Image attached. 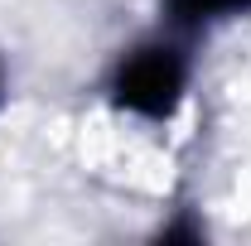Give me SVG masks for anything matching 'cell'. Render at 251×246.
Returning <instances> with one entry per match:
<instances>
[{
  "instance_id": "obj_2",
  "label": "cell",
  "mask_w": 251,
  "mask_h": 246,
  "mask_svg": "<svg viewBox=\"0 0 251 246\" xmlns=\"http://www.w3.org/2000/svg\"><path fill=\"white\" fill-rule=\"evenodd\" d=\"M169 10L184 25H198V20H218V15H242L251 10V0H169Z\"/></svg>"
},
{
  "instance_id": "obj_1",
  "label": "cell",
  "mask_w": 251,
  "mask_h": 246,
  "mask_svg": "<svg viewBox=\"0 0 251 246\" xmlns=\"http://www.w3.org/2000/svg\"><path fill=\"white\" fill-rule=\"evenodd\" d=\"M111 92H116V106L126 111H135V116H174V106H179V97H184V63L174 49H135L130 58L116 68V82H111Z\"/></svg>"
}]
</instances>
